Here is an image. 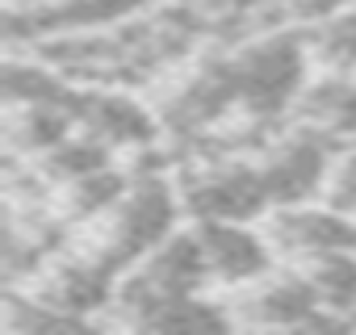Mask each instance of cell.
Here are the masks:
<instances>
[{
    "instance_id": "cell-8",
    "label": "cell",
    "mask_w": 356,
    "mask_h": 335,
    "mask_svg": "<svg viewBox=\"0 0 356 335\" xmlns=\"http://www.w3.org/2000/svg\"><path fill=\"white\" fill-rule=\"evenodd\" d=\"M306 42L318 72H356V5L318 26H306Z\"/></svg>"
},
{
    "instance_id": "cell-5",
    "label": "cell",
    "mask_w": 356,
    "mask_h": 335,
    "mask_svg": "<svg viewBox=\"0 0 356 335\" xmlns=\"http://www.w3.org/2000/svg\"><path fill=\"white\" fill-rule=\"evenodd\" d=\"M193 231H197V243H202V256H206L214 289L235 293V289L268 277L281 264V256H277V247H273V239H268V231L260 222L197 218Z\"/></svg>"
},
{
    "instance_id": "cell-3",
    "label": "cell",
    "mask_w": 356,
    "mask_h": 335,
    "mask_svg": "<svg viewBox=\"0 0 356 335\" xmlns=\"http://www.w3.org/2000/svg\"><path fill=\"white\" fill-rule=\"evenodd\" d=\"M235 327H256V331H348L339 314H331L310 277L298 264H277L268 277L243 285L231 293Z\"/></svg>"
},
{
    "instance_id": "cell-9",
    "label": "cell",
    "mask_w": 356,
    "mask_h": 335,
    "mask_svg": "<svg viewBox=\"0 0 356 335\" xmlns=\"http://www.w3.org/2000/svg\"><path fill=\"white\" fill-rule=\"evenodd\" d=\"M335 210L356 218V134L335 142V159H331V181H327V197Z\"/></svg>"
},
{
    "instance_id": "cell-1",
    "label": "cell",
    "mask_w": 356,
    "mask_h": 335,
    "mask_svg": "<svg viewBox=\"0 0 356 335\" xmlns=\"http://www.w3.org/2000/svg\"><path fill=\"white\" fill-rule=\"evenodd\" d=\"M335 142H339L335 134H327V130H318V126H310L302 117L281 122L264 138V147L256 151V163H260V177H264L273 210L327 197Z\"/></svg>"
},
{
    "instance_id": "cell-7",
    "label": "cell",
    "mask_w": 356,
    "mask_h": 335,
    "mask_svg": "<svg viewBox=\"0 0 356 335\" xmlns=\"http://www.w3.org/2000/svg\"><path fill=\"white\" fill-rule=\"evenodd\" d=\"M298 268L310 277L318 302H323L331 314L348 318V314L356 310V247H339V252L302 260Z\"/></svg>"
},
{
    "instance_id": "cell-2",
    "label": "cell",
    "mask_w": 356,
    "mask_h": 335,
    "mask_svg": "<svg viewBox=\"0 0 356 335\" xmlns=\"http://www.w3.org/2000/svg\"><path fill=\"white\" fill-rule=\"evenodd\" d=\"M181 193L189 222L227 218V222H264L273 210L256 155H193L181 159Z\"/></svg>"
},
{
    "instance_id": "cell-6",
    "label": "cell",
    "mask_w": 356,
    "mask_h": 335,
    "mask_svg": "<svg viewBox=\"0 0 356 335\" xmlns=\"http://www.w3.org/2000/svg\"><path fill=\"white\" fill-rule=\"evenodd\" d=\"M285 264H302L339 247H356V218L335 210L331 202H302V206H277L260 222Z\"/></svg>"
},
{
    "instance_id": "cell-10",
    "label": "cell",
    "mask_w": 356,
    "mask_h": 335,
    "mask_svg": "<svg viewBox=\"0 0 356 335\" xmlns=\"http://www.w3.org/2000/svg\"><path fill=\"white\" fill-rule=\"evenodd\" d=\"M348 5H356V0H281V9H285V22L289 26H318L335 13H343Z\"/></svg>"
},
{
    "instance_id": "cell-4",
    "label": "cell",
    "mask_w": 356,
    "mask_h": 335,
    "mask_svg": "<svg viewBox=\"0 0 356 335\" xmlns=\"http://www.w3.org/2000/svg\"><path fill=\"white\" fill-rule=\"evenodd\" d=\"M76 126L101 138L113 155H147L155 147H168V130L159 117V105L143 101L134 88L122 84H88L76 101Z\"/></svg>"
}]
</instances>
